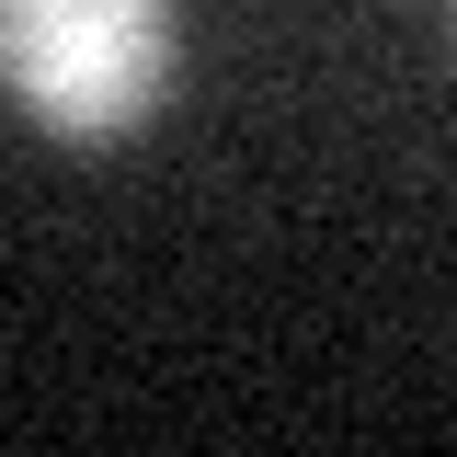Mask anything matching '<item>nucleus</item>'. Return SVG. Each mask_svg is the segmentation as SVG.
Segmentation results:
<instances>
[{"mask_svg": "<svg viewBox=\"0 0 457 457\" xmlns=\"http://www.w3.org/2000/svg\"><path fill=\"white\" fill-rule=\"evenodd\" d=\"M0 92L46 137H126L171 92V0H0Z\"/></svg>", "mask_w": 457, "mask_h": 457, "instance_id": "f257e3e1", "label": "nucleus"}]
</instances>
